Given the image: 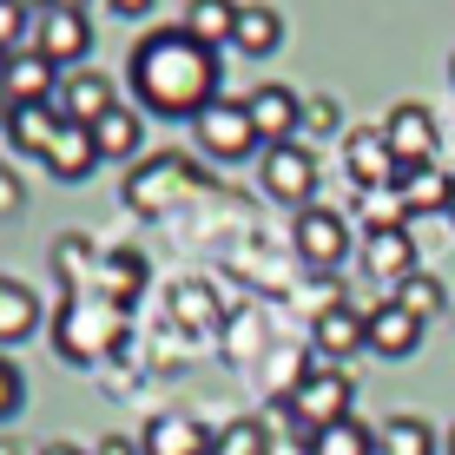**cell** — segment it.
<instances>
[{
	"label": "cell",
	"mask_w": 455,
	"mask_h": 455,
	"mask_svg": "<svg viewBox=\"0 0 455 455\" xmlns=\"http://www.w3.org/2000/svg\"><path fill=\"white\" fill-rule=\"evenodd\" d=\"M264 192L284 198V205H310V192H317V152H304L297 139L271 146L264 152Z\"/></svg>",
	"instance_id": "52a82bcc"
},
{
	"label": "cell",
	"mask_w": 455,
	"mask_h": 455,
	"mask_svg": "<svg viewBox=\"0 0 455 455\" xmlns=\"http://www.w3.org/2000/svg\"><path fill=\"white\" fill-rule=\"evenodd\" d=\"M244 113H251V132H258V146L271 152V146H291V132L304 125V100H297L291 86H258L244 100Z\"/></svg>",
	"instance_id": "ba28073f"
},
{
	"label": "cell",
	"mask_w": 455,
	"mask_h": 455,
	"mask_svg": "<svg viewBox=\"0 0 455 455\" xmlns=\"http://www.w3.org/2000/svg\"><path fill=\"white\" fill-rule=\"evenodd\" d=\"M350 179L356 185H370V192H383V185H403V165H396V152L383 146V125L376 132H350Z\"/></svg>",
	"instance_id": "7c38bea8"
},
{
	"label": "cell",
	"mask_w": 455,
	"mask_h": 455,
	"mask_svg": "<svg viewBox=\"0 0 455 455\" xmlns=\"http://www.w3.org/2000/svg\"><path fill=\"white\" fill-rule=\"evenodd\" d=\"M113 13H125V20H139V13H152V0H106Z\"/></svg>",
	"instance_id": "f546056e"
},
{
	"label": "cell",
	"mask_w": 455,
	"mask_h": 455,
	"mask_svg": "<svg viewBox=\"0 0 455 455\" xmlns=\"http://www.w3.org/2000/svg\"><path fill=\"white\" fill-rule=\"evenodd\" d=\"M310 455H376V429H363L356 416H343V422L310 435Z\"/></svg>",
	"instance_id": "cb8c5ba5"
},
{
	"label": "cell",
	"mask_w": 455,
	"mask_h": 455,
	"mask_svg": "<svg viewBox=\"0 0 455 455\" xmlns=\"http://www.w3.org/2000/svg\"><path fill=\"white\" fill-rule=\"evenodd\" d=\"M363 264L383 277V284L416 277V244H410V231H403V225H376L370 238H363Z\"/></svg>",
	"instance_id": "4fadbf2b"
},
{
	"label": "cell",
	"mask_w": 455,
	"mask_h": 455,
	"mask_svg": "<svg viewBox=\"0 0 455 455\" xmlns=\"http://www.w3.org/2000/svg\"><path fill=\"white\" fill-rule=\"evenodd\" d=\"M40 331V297L13 277H0V343H27Z\"/></svg>",
	"instance_id": "ffe728a7"
},
{
	"label": "cell",
	"mask_w": 455,
	"mask_h": 455,
	"mask_svg": "<svg viewBox=\"0 0 455 455\" xmlns=\"http://www.w3.org/2000/svg\"><path fill=\"white\" fill-rule=\"evenodd\" d=\"M40 455H86V449H73V443H46Z\"/></svg>",
	"instance_id": "4dcf8cb0"
},
{
	"label": "cell",
	"mask_w": 455,
	"mask_h": 455,
	"mask_svg": "<svg viewBox=\"0 0 455 455\" xmlns=\"http://www.w3.org/2000/svg\"><path fill=\"white\" fill-rule=\"evenodd\" d=\"M443 449H449V455H455V429H449V443H443Z\"/></svg>",
	"instance_id": "836d02e7"
},
{
	"label": "cell",
	"mask_w": 455,
	"mask_h": 455,
	"mask_svg": "<svg viewBox=\"0 0 455 455\" xmlns=\"http://www.w3.org/2000/svg\"><path fill=\"white\" fill-rule=\"evenodd\" d=\"M192 132H198V152H212V159H251V152H258L244 100H212L205 113L192 119Z\"/></svg>",
	"instance_id": "277c9868"
},
{
	"label": "cell",
	"mask_w": 455,
	"mask_h": 455,
	"mask_svg": "<svg viewBox=\"0 0 455 455\" xmlns=\"http://www.w3.org/2000/svg\"><path fill=\"white\" fill-rule=\"evenodd\" d=\"M146 449H172V455H198V449H205V429H198V422H152Z\"/></svg>",
	"instance_id": "484cf974"
},
{
	"label": "cell",
	"mask_w": 455,
	"mask_h": 455,
	"mask_svg": "<svg viewBox=\"0 0 455 455\" xmlns=\"http://www.w3.org/2000/svg\"><path fill=\"white\" fill-rule=\"evenodd\" d=\"M185 179H192V172L179 159H159L152 172H132V179H125V205L132 212H165V192H179Z\"/></svg>",
	"instance_id": "9a60e30c"
},
{
	"label": "cell",
	"mask_w": 455,
	"mask_h": 455,
	"mask_svg": "<svg viewBox=\"0 0 455 455\" xmlns=\"http://www.w3.org/2000/svg\"><path fill=\"white\" fill-rule=\"evenodd\" d=\"M383 146L396 152V165H403V172H422V165H435V152H443L435 113H429V106H416V100H403L396 113L383 119Z\"/></svg>",
	"instance_id": "3957f363"
},
{
	"label": "cell",
	"mask_w": 455,
	"mask_h": 455,
	"mask_svg": "<svg viewBox=\"0 0 455 455\" xmlns=\"http://www.w3.org/2000/svg\"><path fill=\"white\" fill-rule=\"evenodd\" d=\"M0 455H20V449H13V443H0Z\"/></svg>",
	"instance_id": "d6a6232c"
},
{
	"label": "cell",
	"mask_w": 455,
	"mask_h": 455,
	"mask_svg": "<svg viewBox=\"0 0 455 455\" xmlns=\"http://www.w3.org/2000/svg\"><path fill=\"white\" fill-rule=\"evenodd\" d=\"M92 146H100V159H132L139 152V113L132 106H113V113L92 125Z\"/></svg>",
	"instance_id": "603a6c76"
},
{
	"label": "cell",
	"mask_w": 455,
	"mask_h": 455,
	"mask_svg": "<svg viewBox=\"0 0 455 455\" xmlns=\"http://www.w3.org/2000/svg\"><path fill=\"white\" fill-rule=\"evenodd\" d=\"M231 46H238V53H251V60L277 53V46H284V13L264 7V0H238V27H231Z\"/></svg>",
	"instance_id": "5bb4252c"
},
{
	"label": "cell",
	"mask_w": 455,
	"mask_h": 455,
	"mask_svg": "<svg viewBox=\"0 0 455 455\" xmlns=\"http://www.w3.org/2000/svg\"><path fill=\"white\" fill-rule=\"evenodd\" d=\"M13 410H20V370L0 356V416H13Z\"/></svg>",
	"instance_id": "83f0119b"
},
{
	"label": "cell",
	"mask_w": 455,
	"mask_h": 455,
	"mask_svg": "<svg viewBox=\"0 0 455 455\" xmlns=\"http://www.w3.org/2000/svg\"><path fill=\"white\" fill-rule=\"evenodd\" d=\"M0 125H7V100H0Z\"/></svg>",
	"instance_id": "e575fe53"
},
{
	"label": "cell",
	"mask_w": 455,
	"mask_h": 455,
	"mask_svg": "<svg viewBox=\"0 0 455 455\" xmlns=\"http://www.w3.org/2000/svg\"><path fill=\"white\" fill-rule=\"evenodd\" d=\"M396 304L410 310L416 323H429L435 310H449V291H443V277H429V271H416V277H403L396 284Z\"/></svg>",
	"instance_id": "d4e9b609"
},
{
	"label": "cell",
	"mask_w": 455,
	"mask_h": 455,
	"mask_svg": "<svg viewBox=\"0 0 455 455\" xmlns=\"http://www.w3.org/2000/svg\"><path fill=\"white\" fill-rule=\"evenodd\" d=\"M455 205V179L435 165L422 172H403V212H449Z\"/></svg>",
	"instance_id": "44dd1931"
},
{
	"label": "cell",
	"mask_w": 455,
	"mask_h": 455,
	"mask_svg": "<svg viewBox=\"0 0 455 455\" xmlns=\"http://www.w3.org/2000/svg\"><path fill=\"white\" fill-rule=\"evenodd\" d=\"M416 343H422V323L410 317V310L389 297V304H376L370 317H363V350H376V356H416Z\"/></svg>",
	"instance_id": "8fae6325"
},
{
	"label": "cell",
	"mask_w": 455,
	"mask_h": 455,
	"mask_svg": "<svg viewBox=\"0 0 455 455\" xmlns=\"http://www.w3.org/2000/svg\"><path fill=\"white\" fill-rule=\"evenodd\" d=\"M7 139L20 152H34V159H46L53 139H60V113H53V106H13V113H7Z\"/></svg>",
	"instance_id": "d6986e66"
},
{
	"label": "cell",
	"mask_w": 455,
	"mask_h": 455,
	"mask_svg": "<svg viewBox=\"0 0 455 455\" xmlns=\"http://www.w3.org/2000/svg\"><path fill=\"white\" fill-rule=\"evenodd\" d=\"M297 251H304L317 271H331V264L350 258V231H343V218L331 205H304L297 212Z\"/></svg>",
	"instance_id": "30bf717a"
},
{
	"label": "cell",
	"mask_w": 455,
	"mask_h": 455,
	"mask_svg": "<svg viewBox=\"0 0 455 455\" xmlns=\"http://www.w3.org/2000/svg\"><path fill=\"white\" fill-rule=\"evenodd\" d=\"M363 317H370V310L331 304V310L317 317V331H310V337H317V350H323V356H356V350H363Z\"/></svg>",
	"instance_id": "ac0fdd59"
},
{
	"label": "cell",
	"mask_w": 455,
	"mask_h": 455,
	"mask_svg": "<svg viewBox=\"0 0 455 455\" xmlns=\"http://www.w3.org/2000/svg\"><path fill=\"white\" fill-rule=\"evenodd\" d=\"M86 46H92L86 13H73V7H46L40 20H34V53H46L53 67H80Z\"/></svg>",
	"instance_id": "9c48e42d"
},
{
	"label": "cell",
	"mask_w": 455,
	"mask_h": 455,
	"mask_svg": "<svg viewBox=\"0 0 455 455\" xmlns=\"http://www.w3.org/2000/svg\"><path fill=\"white\" fill-rule=\"evenodd\" d=\"M376 455H435V429L422 416H389L376 429Z\"/></svg>",
	"instance_id": "7402d4cb"
},
{
	"label": "cell",
	"mask_w": 455,
	"mask_h": 455,
	"mask_svg": "<svg viewBox=\"0 0 455 455\" xmlns=\"http://www.w3.org/2000/svg\"><path fill=\"white\" fill-rule=\"evenodd\" d=\"M449 80H455V60H449Z\"/></svg>",
	"instance_id": "8d00e7d4"
},
{
	"label": "cell",
	"mask_w": 455,
	"mask_h": 455,
	"mask_svg": "<svg viewBox=\"0 0 455 455\" xmlns=\"http://www.w3.org/2000/svg\"><path fill=\"white\" fill-rule=\"evenodd\" d=\"M46 7H73V13H86V0H46Z\"/></svg>",
	"instance_id": "1f68e13d"
},
{
	"label": "cell",
	"mask_w": 455,
	"mask_h": 455,
	"mask_svg": "<svg viewBox=\"0 0 455 455\" xmlns=\"http://www.w3.org/2000/svg\"><path fill=\"white\" fill-rule=\"evenodd\" d=\"M60 92V67L46 53H34V46H20V53H7V67H0V100L13 106H53Z\"/></svg>",
	"instance_id": "5b68a950"
},
{
	"label": "cell",
	"mask_w": 455,
	"mask_h": 455,
	"mask_svg": "<svg viewBox=\"0 0 455 455\" xmlns=\"http://www.w3.org/2000/svg\"><path fill=\"white\" fill-rule=\"evenodd\" d=\"M125 80H132V92H139L146 113H159V119H198L218 100V53H212V46H198L185 27H152V34L132 46Z\"/></svg>",
	"instance_id": "6da1fadb"
},
{
	"label": "cell",
	"mask_w": 455,
	"mask_h": 455,
	"mask_svg": "<svg viewBox=\"0 0 455 455\" xmlns=\"http://www.w3.org/2000/svg\"><path fill=\"white\" fill-rule=\"evenodd\" d=\"M449 212H455V205H449Z\"/></svg>",
	"instance_id": "74e56055"
},
{
	"label": "cell",
	"mask_w": 455,
	"mask_h": 455,
	"mask_svg": "<svg viewBox=\"0 0 455 455\" xmlns=\"http://www.w3.org/2000/svg\"><path fill=\"white\" fill-rule=\"evenodd\" d=\"M92 165H100V146H92V132H80V125H60L53 152H46V172H53V179H67V185H80Z\"/></svg>",
	"instance_id": "2e32d148"
},
{
	"label": "cell",
	"mask_w": 455,
	"mask_h": 455,
	"mask_svg": "<svg viewBox=\"0 0 455 455\" xmlns=\"http://www.w3.org/2000/svg\"><path fill=\"white\" fill-rule=\"evenodd\" d=\"M27 20H34V13H27V0H0V46H7V53H20Z\"/></svg>",
	"instance_id": "4316f807"
},
{
	"label": "cell",
	"mask_w": 455,
	"mask_h": 455,
	"mask_svg": "<svg viewBox=\"0 0 455 455\" xmlns=\"http://www.w3.org/2000/svg\"><path fill=\"white\" fill-rule=\"evenodd\" d=\"M92 455H139V443H125V435H106V443L92 449Z\"/></svg>",
	"instance_id": "f1b7e54d"
},
{
	"label": "cell",
	"mask_w": 455,
	"mask_h": 455,
	"mask_svg": "<svg viewBox=\"0 0 455 455\" xmlns=\"http://www.w3.org/2000/svg\"><path fill=\"white\" fill-rule=\"evenodd\" d=\"M0 67H7V46H0Z\"/></svg>",
	"instance_id": "d590c367"
},
{
	"label": "cell",
	"mask_w": 455,
	"mask_h": 455,
	"mask_svg": "<svg viewBox=\"0 0 455 455\" xmlns=\"http://www.w3.org/2000/svg\"><path fill=\"white\" fill-rule=\"evenodd\" d=\"M350 403H356L350 376L331 370V363H310L304 376H297V389H291V416L304 422L310 435L331 429V422H343V416H350Z\"/></svg>",
	"instance_id": "7a4b0ae2"
},
{
	"label": "cell",
	"mask_w": 455,
	"mask_h": 455,
	"mask_svg": "<svg viewBox=\"0 0 455 455\" xmlns=\"http://www.w3.org/2000/svg\"><path fill=\"white\" fill-rule=\"evenodd\" d=\"M113 106H119V100H113V80H106V73H86V67H73L67 80H60V92H53L60 125H80V132H92Z\"/></svg>",
	"instance_id": "8992f818"
},
{
	"label": "cell",
	"mask_w": 455,
	"mask_h": 455,
	"mask_svg": "<svg viewBox=\"0 0 455 455\" xmlns=\"http://www.w3.org/2000/svg\"><path fill=\"white\" fill-rule=\"evenodd\" d=\"M185 34H192L198 46H231V27H238V0H192V7H185Z\"/></svg>",
	"instance_id": "e0dca14e"
}]
</instances>
